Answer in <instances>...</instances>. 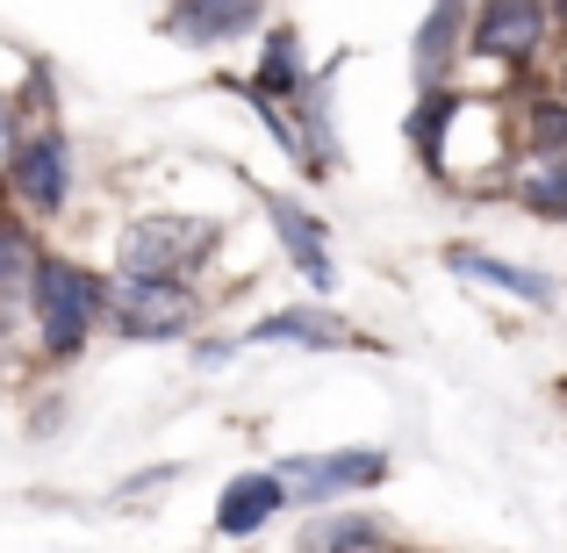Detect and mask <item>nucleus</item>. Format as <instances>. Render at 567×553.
Here are the masks:
<instances>
[{"instance_id": "nucleus-8", "label": "nucleus", "mask_w": 567, "mask_h": 553, "mask_svg": "<svg viewBox=\"0 0 567 553\" xmlns=\"http://www.w3.org/2000/svg\"><path fill=\"white\" fill-rule=\"evenodd\" d=\"M266 22V0H173L166 8V37L194 43V51H223V43L251 37Z\"/></svg>"}, {"instance_id": "nucleus-19", "label": "nucleus", "mask_w": 567, "mask_h": 553, "mask_svg": "<svg viewBox=\"0 0 567 553\" xmlns=\"http://www.w3.org/2000/svg\"><path fill=\"white\" fill-rule=\"evenodd\" d=\"M546 8H554V29H567V0H546Z\"/></svg>"}, {"instance_id": "nucleus-5", "label": "nucleus", "mask_w": 567, "mask_h": 553, "mask_svg": "<svg viewBox=\"0 0 567 553\" xmlns=\"http://www.w3.org/2000/svg\"><path fill=\"white\" fill-rule=\"evenodd\" d=\"M0 181H8L14 208H29V216H58V208L72 202V144H65V130H58V123L22 130V144H14V158H8Z\"/></svg>"}, {"instance_id": "nucleus-4", "label": "nucleus", "mask_w": 567, "mask_h": 553, "mask_svg": "<svg viewBox=\"0 0 567 553\" xmlns=\"http://www.w3.org/2000/svg\"><path fill=\"white\" fill-rule=\"evenodd\" d=\"M546 43H554V8L546 0H474L467 8V51L482 65L525 72L539 65Z\"/></svg>"}, {"instance_id": "nucleus-20", "label": "nucleus", "mask_w": 567, "mask_h": 553, "mask_svg": "<svg viewBox=\"0 0 567 553\" xmlns=\"http://www.w3.org/2000/svg\"><path fill=\"white\" fill-rule=\"evenodd\" d=\"M554 94H560V101H567V58H560V86H554Z\"/></svg>"}, {"instance_id": "nucleus-7", "label": "nucleus", "mask_w": 567, "mask_h": 553, "mask_svg": "<svg viewBox=\"0 0 567 553\" xmlns=\"http://www.w3.org/2000/svg\"><path fill=\"white\" fill-rule=\"evenodd\" d=\"M266 223H274V237H280V252H288L295 274H302L317 295H331L338 266H331V231H323L317 208H302L295 194H266Z\"/></svg>"}, {"instance_id": "nucleus-14", "label": "nucleus", "mask_w": 567, "mask_h": 553, "mask_svg": "<svg viewBox=\"0 0 567 553\" xmlns=\"http://www.w3.org/2000/svg\"><path fill=\"white\" fill-rule=\"evenodd\" d=\"M245 338H259V346H346V324L331 317V303H317V309H274Z\"/></svg>"}, {"instance_id": "nucleus-16", "label": "nucleus", "mask_w": 567, "mask_h": 553, "mask_svg": "<svg viewBox=\"0 0 567 553\" xmlns=\"http://www.w3.org/2000/svg\"><path fill=\"white\" fill-rule=\"evenodd\" d=\"M511 194H517V208H525V216L567 223V166H546V158H532V166L511 181Z\"/></svg>"}, {"instance_id": "nucleus-9", "label": "nucleus", "mask_w": 567, "mask_h": 553, "mask_svg": "<svg viewBox=\"0 0 567 553\" xmlns=\"http://www.w3.org/2000/svg\"><path fill=\"white\" fill-rule=\"evenodd\" d=\"M467 8L474 0H431L424 22H416L410 37V80L416 86H445L460 65V51H467Z\"/></svg>"}, {"instance_id": "nucleus-15", "label": "nucleus", "mask_w": 567, "mask_h": 553, "mask_svg": "<svg viewBox=\"0 0 567 553\" xmlns=\"http://www.w3.org/2000/svg\"><path fill=\"white\" fill-rule=\"evenodd\" d=\"M381 540H388V525H381V518L331 511V518H317V525L302 532V553H374Z\"/></svg>"}, {"instance_id": "nucleus-17", "label": "nucleus", "mask_w": 567, "mask_h": 553, "mask_svg": "<svg viewBox=\"0 0 567 553\" xmlns=\"http://www.w3.org/2000/svg\"><path fill=\"white\" fill-rule=\"evenodd\" d=\"M517 137H525L532 158L567 166V101H560V94H539V101L525 109V123H517Z\"/></svg>"}, {"instance_id": "nucleus-18", "label": "nucleus", "mask_w": 567, "mask_h": 553, "mask_svg": "<svg viewBox=\"0 0 567 553\" xmlns=\"http://www.w3.org/2000/svg\"><path fill=\"white\" fill-rule=\"evenodd\" d=\"M14 144H22V115H14V94H0V173H8Z\"/></svg>"}, {"instance_id": "nucleus-10", "label": "nucleus", "mask_w": 567, "mask_h": 553, "mask_svg": "<svg viewBox=\"0 0 567 553\" xmlns=\"http://www.w3.org/2000/svg\"><path fill=\"white\" fill-rule=\"evenodd\" d=\"M280 511H288L280 474L274 468H245V474H230L223 496H216V532H223V540H251V532H266Z\"/></svg>"}, {"instance_id": "nucleus-13", "label": "nucleus", "mask_w": 567, "mask_h": 553, "mask_svg": "<svg viewBox=\"0 0 567 553\" xmlns=\"http://www.w3.org/2000/svg\"><path fill=\"white\" fill-rule=\"evenodd\" d=\"M251 86H259V94H274V101H295V94L309 86L302 37H295L288 22H280V29H266V43H259V72H251Z\"/></svg>"}, {"instance_id": "nucleus-12", "label": "nucleus", "mask_w": 567, "mask_h": 553, "mask_svg": "<svg viewBox=\"0 0 567 553\" xmlns=\"http://www.w3.org/2000/svg\"><path fill=\"white\" fill-rule=\"evenodd\" d=\"M37 237H29L22 216H0V331L29 317V274H37Z\"/></svg>"}, {"instance_id": "nucleus-3", "label": "nucleus", "mask_w": 567, "mask_h": 553, "mask_svg": "<svg viewBox=\"0 0 567 553\" xmlns=\"http://www.w3.org/2000/svg\"><path fill=\"white\" fill-rule=\"evenodd\" d=\"M194 317H202V295L187 280H137V274H115L109 280V331L115 338H137V346H166V338H187Z\"/></svg>"}, {"instance_id": "nucleus-6", "label": "nucleus", "mask_w": 567, "mask_h": 553, "mask_svg": "<svg viewBox=\"0 0 567 553\" xmlns=\"http://www.w3.org/2000/svg\"><path fill=\"white\" fill-rule=\"evenodd\" d=\"M280 489L288 503H338V496H360V489H381L388 482V453L374 446H338V453H295L280 460Z\"/></svg>"}, {"instance_id": "nucleus-1", "label": "nucleus", "mask_w": 567, "mask_h": 553, "mask_svg": "<svg viewBox=\"0 0 567 553\" xmlns=\"http://www.w3.org/2000/svg\"><path fill=\"white\" fill-rule=\"evenodd\" d=\"M109 317V280L94 266L65 259V252H37V274H29V324H37L43 360H80L86 338Z\"/></svg>"}, {"instance_id": "nucleus-2", "label": "nucleus", "mask_w": 567, "mask_h": 553, "mask_svg": "<svg viewBox=\"0 0 567 553\" xmlns=\"http://www.w3.org/2000/svg\"><path fill=\"white\" fill-rule=\"evenodd\" d=\"M216 245H223V231L208 216H137L123 231V245H115V266L123 274H137V280H202V266L216 259Z\"/></svg>"}, {"instance_id": "nucleus-11", "label": "nucleus", "mask_w": 567, "mask_h": 553, "mask_svg": "<svg viewBox=\"0 0 567 553\" xmlns=\"http://www.w3.org/2000/svg\"><path fill=\"white\" fill-rule=\"evenodd\" d=\"M445 266H453L460 280H482V288H503V295H517V303H532V309H546V303H554V280H546L539 266L496 259V252H482V245H453V252H445Z\"/></svg>"}]
</instances>
